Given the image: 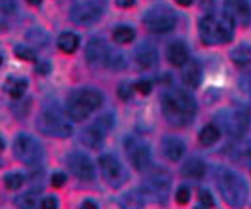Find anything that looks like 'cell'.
<instances>
[{"label": "cell", "mask_w": 251, "mask_h": 209, "mask_svg": "<svg viewBox=\"0 0 251 209\" xmlns=\"http://www.w3.org/2000/svg\"><path fill=\"white\" fill-rule=\"evenodd\" d=\"M200 202H202V206H205V208H213L215 206L213 196H211L209 190H205V188H200Z\"/></svg>", "instance_id": "38"}, {"label": "cell", "mask_w": 251, "mask_h": 209, "mask_svg": "<svg viewBox=\"0 0 251 209\" xmlns=\"http://www.w3.org/2000/svg\"><path fill=\"white\" fill-rule=\"evenodd\" d=\"M23 181H25V177H23L21 173H8V175L4 177V186H6L8 190H17V188L23 185Z\"/></svg>", "instance_id": "31"}, {"label": "cell", "mask_w": 251, "mask_h": 209, "mask_svg": "<svg viewBox=\"0 0 251 209\" xmlns=\"http://www.w3.org/2000/svg\"><path fill=\"white\" fill-rule=\"evenodd\" d=\"M185 150H187V146H185V143L181 139L172 137V135L164 137V141H162V152H164V156L170 162H179L185 156Z\"/></svg>", "instance_id": "16"}, {"label": "cell", "mask_w": 251, "mask_h": 209, "mask_svg": "<svg viewBox=\"0 0 251 209\" xmlns=\"http://www.w3.org/2000/svg\"><path fill=\"white\" fill-rule=\"evenodd\" d=\"M225 16L232 23L250 25L251 23V6L248 0H225Z\"/></svg>", "instance_id": "14"}, {"label": "cell", "mask_w": 251, "mask_h": 209, "mask_svg": "<svg viewBox=\"0 0 251 209\" xmlns=\"http://www.w3.org/2000/svg\"><path fill=\"white\" fill-rule=\"evenodd\" d=\"M217 120H219L221 128L225 129V133L234 137V139L244 137L251 126L250 116L246 113H242V111H223V113H219Z\"/></svg>", "instance_id": "9"}, {"label": "cell", "mask_w": 251, "mask_h": 209, "mask_svg": "<svg viewBox=\"0 0 251 209\" xmlns=\"http://www.w3.org/2000/svg\"><path fill=\"white\" fill-rule=\"evenodd\" d=\"M50 181H51V185L55 188H61V186H65V183H67V177H65V173H53Z\"/></svg>", "instance_id": "39"}, {"label": "cell", "mask_w": 251, "mask_h": 209, "mask_svg": "<svg viewBox=\"0 0 251 209\" xmlns=\"http://www.w3.org/2000/svg\"><path fill=\"white\" fill-rule=\"evenodd\" d=\"M103 16V4L95 0L78 2L71 8V21L76 25H94Z\"/></svg>", "instance_id": "10"}, {"label": "cell", "mask_w": 251, "mask_h": 209, "mask_svg": "<svg viewBox=\"0 0 251 209\" xmlns=\"http://www.w3.org/2000/svg\"><path fill=\"white\" fill-rule=\"evenodd\" d=\"M170 186H172V177L166 173V171H154L151 173L149 177L145 179L141 186V194L147 196L151 202H158V204H164L170 196Z\"/></svg>", "instance_id": "6"}, {"label": "cell", "mask_w": 251, "mask_h": 209, "mask_svg": "<svg viewBox=\"0 0 251 209\" xmlns=\"http://www.w3.org/2000/svg\"><path fill=\"white\" fill-rule=\"evenodd\" d=\"M50 69H51L50 63H44V65H40V67H38V70H40V72H50Z\"/></svg>", "instance_id": "45"}, {"label": "cell", "mask_w": 251, "mask_h": 209, "mask_svg": "<svg viewBox=\"0 0 251 209\" xmlns=\"http://www.w3.org/2000/svg\"><path fill=\"white\" fill-rule=\"evenodd\" d=\"M80 139H82V143H84V145L90 146V148H99V146L103 145L105 131H101V129L94 124V126L86 128L82 133H80Z\"/></svg>", "instance_id": "20"}, {"label": "cell", "mask_w": 251, "mask_h": 209, "mask_svg": "<svg viewBox=\"0 0 251 209\" xmlns=\"http://www.w3.org/2000/svg\"><path fill=\"white\" fill-rule=\"evenodd\" d=\"M133 38H135V31H133V27H129V25H118V27L112 31V40H114L116 44H129Z\"/></svg>", "instance_id": "25"}, {"label": "cell", "mask_w": 251, "mask_h": 209, "mask_svg": "<svg viewBox=\"0 0 251 209\" xmlns=\"http://www.w3.org/2000/svg\"><path fill=\"white\" fill-rule=\"evenodd\" d=\"M25 90H27V80L25 78H8L6 80V92L14 97V99L23 97Z\"/></svg>", "instance_id": "27"}, {"label": "cell", "mask_w": 251, "mask_h": 209, "mask_svg": "<svg viewBox=\"0 0 251 209\" xmlns=\"http://www.w3.org/2000/svg\"><path fill=\"white\" fill-rule=\"evenodd\" d=\"M57 46L65 53H75L80 46L78 34H75V32H63L61 36H59V40H57Z\"/></svg>", "instance_id": "24"}, {"label": "cell", "mask_w": 251, "mask_h": 209, "mask_svg": "<svg viewBox=\"0 0 251 209\" xmlns=\"http://www.w3.org/2000/svg\"><path fill=\"white\" fill-rule=\"evenodd\" d=\"M166 55H168V61L173 65V67H183V65L187 63L188 59V48L185 42H181V40H175L172 42L168 49H166Z\"/></svg>", "instance_id": "18"}, {"label": "cell", "mask_w": 251, "mask_h": 209, "mask_svg": "<svg viewBox=\"0 0 251 209\" xmlns=\"http://www.w3.org/2000/svg\"><path fill=\"white\" fill-rule=\"evenodd\" d=\"M27 40L32 42L36 48H44L48 44V34L42 29H31L27 32Z\"/></svg>", "instance_id": "30"}, {"label": "cell", "mask_w": 251, "mask_h": 209, "mask_svg": "<svg viewBox=\"0 0 251 209\" xmlns=\"http://www.w3.org/2000/svg\"><path fill=\"white\" fill-rule=\"evenodd\" d=\"M194 209H204V206H198V208H194Z\"/></svg>", "instance_id": "48"}, {"label": "cell", "mask_w": 251, "mask_h": 209, "mask_svg": "<svg viewBox=\"0 0 251 209\" xmlns=\"http://www.w3.org/2000/svg\"><path fill=\"white\" fill-rule=\"evenodd\" d=\"M175 200H177V204H181V206L188 204V200H190V190H188L187 186H179V190L175 194Z\"/></svg>", "instance_id": "36"}, {"label": "cell", "mask_w": 251, "mask_h": 209, "mask_svg": "<svg viewBox=\"0 0 251 209\" xmlns=\"http://www.w3.org/2000/svg\"><path fill=\"white\" fill-rule=\"evenodd\" d=\"M143 23L152 32H168L175 27L177 17H175V12L168 6H152L145 12Z\"/></svg>", "instance_id": "7"}, {"label": "cell", "mask_w": 251, "mask_h": 209, "mask_svg": "<svg viewBox=\"0 0 251 209\" xmlns=\"http://www.w3.org/2000/svg\"><path fill=\"white\" fill-rule=\"evenodd\" d=\"M118 8H131L135 4V0H114Z\"/></svg>", "instance_id": "42"}, {"label": "cell", "mask_w": 251, "mask_h": 209, "mask_svg": "<svg viewBox=\"0 0 251 209\" xmlns=\"http://www.w3.org/2000/svg\"><path fill=\"white\" fill-rule=\"evenodd\" d=\"M162 111L170 124L183 128L192 122V118L196 114V101L185 90L173 88L162 95Z\"/></svg>", "instance_id": "1"}, {"label": "cell", "mask_w": 251, "mask_h": 209, "mask_svg": "<svg viewBox=\"0 0 251 209\" xmlns=\"http://www.w3.org/2000/svg\"><path fill=\"white\" fill-rule=\"evenodd\" d=\"M175 2H177L179 6H185V8H187V6H192L194 0H175Z\"/></svg>", "instance_id": "44"}, {"label": "cell", "mask_w": 251, "mask_h": 209, "mask_svg": "<svg viewBox=\"0 0 251 209\" xmlns=\"http://www.w3.org/2000/svg\"><path fill=\"white\" fill-rule=\"evenodd\" d=\"M135 61L141 69H151L158 63V51L151 42H143L135 48Z\"/></svg>", "instance_id": "17"}, {"label": "cell", "mask_w": 251, "mask_h": 209, "mask_svg": "<svg viewBox=\"0 0 251 209\" xmlns=\"http://www.w3.org/2000/svg\"><path fill=\"white\" fill-rule=\"evenodd\" d=\"M80 209H99V208H97V204H95V202H92V200H86V202L80 206Z\"/></svg>", "instance_id": "43"}, {"label": "cell", "mask_w": 251, "mask_h": 209, "mask_svg": "<svg viewBox=\"0 0 251 209\" xmlns=\"http://www.w3.org/2000/svg\"><path fill=\"white\" fill-rule=\"evenodd\" d=\"M17 206L21 209H36L40 206V202H38V196L34 192H25L17 198Z\"/></svg>", "instance_id": "29"}, {"label": "cell", "mask_w": 251, "mask_h": 209, "mask_svg": "<svg viewBox=\"0 0 251 209\" xmlns=\"http://www.w3.org/2000/svg\"><path fill=\"white\" fill-rule=\"evenodd\" d=\"M0 165H2V160H0Z\"/></svg>", "instance_id": "50"}, {"label": "cell", "mask_w": 251, "mask_h": 209, "mask_svg": "<svg viewBox=\"0 0 251 209\" xmlns=\"http://www.w3.org/2000/svg\"><path fill=\"white\" fill-rule=\"evenodd\" d=\"M200 38L205 46H217L230 42L234 36V23L226 16H205L200 19Z\"/></svg>", "instance_id": "4"}, {"label": "cell", "mask_w": 251, "mask_h": 209, "mask_svg": "<svg viewBox=\"0 0 251 209\" xmlns=\"http://www.w3.org/2000/svg\"><path fill=\"white\" fill-rule=\"evenodd\" d=\"M14 53H16L19 59H25V61H34V49L29 48V46H16Z\"/></svg>", "instance_id": "33"}, {"label": "cell", "mask_w": 251, "mask_h": 209, "mask_svg": "<svg viewBox=\"0 0 251 209\" xmlns=\"http://www.w3.org/2000/svg\"><path fill=\"white\" fill-rule=\"evenodd\" d=\"M109 46L101 38H92L90 44L86 46V59L92 67H105L109 57Z\"/></svg>", "instance_id": "15"}, {"label": "cell", "mask_w": 251, "mask_h": 209, "mask_svg": "<svg viewBox=\"0 0 251 209\" xmlns=\"http://www.w3.org/2000/svg\"><path fill=\"white\" fill-rule=\"evenodd\" d=\"M14 154L16 158L23 162V163H29V165H36L38 162L42 160L44 156V150L42 145L27 133H19L14 141Z\"/></svg>", "instance_id": "8"}, {"label": "cell", "mask_w": 251, "mask_h": 209, "mask_svg": "<svg viewBox=\"0 0 251 209\" xmlns=\"http://www.w3.org/2000/svg\"><path fill=\"white\" fill-rule=\"evenodd\" d=\"M183 82L190 86V88H198L202 82V67L198 61L188 59L187 63L183 65Z\"/></svg>", "instance_id": "19"}, {"label": "cell", "mask_w": 251, "mask_h": 209, "mask_svg": "<svg viewBox=\"0 0 251 209\" xmlns=\"http://www.w3.org/2000/svg\"><path fill=\"white\" fill-rule=\"evenodd\" d=\"M219 137H221V129H219V126H215V124H207L205 128L200 129V135H198L200 143L204 146L215 145V143L219 141Z\"/></svg>", "instance_id": "23"}, {"label": "cell", "mask_w": 251, "mask_h": 209, "mask_svg": "<svg viewBox=\"0 0 251 209\" xmlns=\"http://www.w3.org/2000/svg\"><path fill=\"white\" fill-rule=\"evenodd\" d=\"M103 105V93L94 88H84L73 92L67 99V114L71 120L82 122Z\"/></svg>", "instance_id": "3"}, {"label": "cell", "mask_w": 251, "mask_h": 209, "mask_svg": "<svg viewBox=\"0 0 251 209\" xmlns=\"http://www.w3.org/2000/svg\"><path fill=\"white\" fill-rule=\"evenodd\" d=\"M120 208L122 209H143L145 208V196L141 192H135V190H129L120 196L118 200Z\"/></svg>", "instance_id": "22"}, {"label": "cell", "mask_w": 251, "mask_h": 209, "mask_svg": "<svg viewBox=\"0 0 251 209\" xmlns=\"http://www.w3.org/2000/svg\"><path fill=\"white\" fill-rule=\"evenodd\" d=\"M40 208L42 209H57V200L53 196H46L42 202H40Z\"/></svg>", "instance_id": "40"}, {"label": "cell", "mask_w": 251, "mask_h": 209, "mask_svg": "<svg viewBox=\"0 0 251 209\" xmlns=\"http://www.w3.org/2000/svg\"><path fill=\"white\" fill-rule=\"evenodd\" d=\"M36 126L40 129V133L50 135V137L67 139V137L73 135V126L53 109H46L44 113L40 114L38 120H36Z\"/></svg>", "instance_id": "5"}, {"label": "cell", "mask_w": 251, "mask_h": 209, "mask_svg": "<svg viewBox=\"0 0 251 209\" xmlns=\"http://www.w3.org/2000/svg\"><path fill=\"white\" fill-rule=\"evenodd\" d=\"M99 169H101L103 179L109 183L112 188L122 186L126 177H127L124 171V165L120 163V160H118L114 154H103V156L99 158Z\"/></svg>", "instance_id": "11"}, {"label": "cell", "mask_w": 251, "mask_h": 209, "mask_svg": "<svg viewBox=\"0 0 251 209\" xmlns=\"http://www.w3.org/2000/svg\"><path fill=\"white\" fill-rule=\"evenodd\" d=\"M200 6H202V10L207 12V16L213 12V6H215V0H200Z\"/></svg>", "instance_id": "41"}, {"label": "cell", "mask_w": 251, "mask_h": 209, "mask_svg": "<svg viewBox=\"0 0 251 209\" xmlns=\"http://www.w3.org/2000/svg\"><path fill=\"white\" fill-rule=\"evenodd\" d=\"M67 165L73 171L75 177L80 181H92L95 177V165L90 160V156H86L84 152H71L67 156Z\"/></svg>", "instance_id": "12"}, {"label": "cell", "mask_w": 251, "mask_h": 209, "mask_svg": "<svg viewBox=\"0 0 251 209\" xmlns=\"http://www.w3.org/2000/svg\"><path fill=\"white\" fill-rule=\"evenodd\" d=\"M16 10H17L16 0H0V14L12 16V14H16Z\"/></svg>", "instance_id": "35"}, {"label": "cell", "mask_w": 251, "mask_h": 209, "mask_svg": "<svg viewBox=\"0 0 251 209\" xmlns=\"http://www.w3.org/2000/svg\"><path fill=\"white\" fill-rule=\"evenodd\" d=\"M95 126L101 129V131H110V129L114 128V116L110 113H107V114H103V116H99L97 120H95Z\"/></svg>", "instance_id": "32"}, {"label": "cell", "mask_w": 251, "mask_h": 209, "mask_svg": "<svg viewBox=\"0 0 251 209\" xmlns=\"http://www.w3.org/2000/svg\"><path fill=\"white\" fill-rule=\"evenodd\" d=\"M217 186L223 200L230 208H244V204L248 202V196H250L248 183L232 169H226V167L217 169Z\"/></svg>", "instance_id": "2"}, {"label": "cell", "mask_w": 251, "mask_h": 209, "mask_svg": "<svg viewBox=\"0 0 251 209\" xmlns=\"http://www.w3.org/2000/svg\"><path fill=\"white\" fill-rule=\"evenodd\" d=\"M105 67H109L112 70H120V69H124L126 67V57L122 51H118V49H109V57H107V65Z\"/></svg>", "instance_id": "28"}, {"label": "cell", "mask_w": 251, "mask_h": 209, "mask_svg": "<svg viewBox=\"0 0 251 209\" xmlns=\"http://www.w3.org/2000/svg\"><path fill=\"white\" fill-rule=\"evenodd\" d=\"M133 92H135V84H131V82H122L118 86V95H120V99H124V101L133 95Z\"/></svg>", "instance_id": "34"}, {"label": "cell", "mask_w": 251, "mask_h": 209, "mask_svg": "<svg viewBox=\"0 0 251 209\" xmlns=\"http://www.w3.org/2000/svg\"><path fill=\"white\" fill-rule=\"evenodd\" d=\"M0 65H2V55H0Z\"/></svg>", "instance_id": "49"}, {"label": "cell", "mask_w": 251, "mask_h": 209, "mask_svg": "<svg viewBox=\"0 0 251 209\" xmlns=\"http://www.w3.org/2000/svg\"><path fill=\"white\" fill-rule=\"evenodd\" d=\"M230 59H232L236 65L250 67V65H251V46H248V44H242V46L234 48V49H232V53H230Z\"/></svg>", "instance_id": "26"}, {"label": "cell", "mask_w": 251, "mask_h": 209, "mask_svg": "<svg viewBox=\"0 0 251 209\" xmlns=\"http://www.w3.org/2000/svg\"><path fill=\"white\" fill-rule=\"evenodd\" d=\"M126 148H127L129 160H131L135 169L145 171L151 165V148H149V145H145V143L137 141V139H127L126 141Z\"/></svg>", "instance_id": "13"}, {"label": "cell", "mask_w": 251, "mask_h": 209, "mask_svg": "<svg viewBox=\"0 0 251 209\" xmlns=\"http://www.w3.org/2000/svg\"><path fill=\"white\" fill-rule=\"evenodd\" d=\"M27 2H29L31 6H40V4H42V0H27Z\"/></svg>", "instance_id": "46"}, {"label": "cell", "mask_w": 251, "mask_h": 209, "mask_svg": "<svg viewBox=\"0 0 251 209\" xmlns=\"http://www.w3.org/2000/svg\"><path fill=\"white\" fill-rule=\"evenodd\" d=\"M181 173L188 179H200L205 173V162L202 160V158L192 156V158H188V160L185 162Z\"/></svg>", "instance_id": "21"}, {"label": "cell", "mask_w": 251, "mask_h": 209, "mask_svg": "<svg viewBox=\"0 0 251 209\" xmlns=\"http://www.w3.org/2000/svg\"><path fill=\"white\" fill-rule=\"evenodd\" d=\"M135 92H139L141 95H149L152 92V82L151 80H139L135 84Z\"/></svg>", "instance_id": "37"}, {"label": "cell", "mask_w": 251, "mask_h": 209, "mask_svg": "<svg viewBox=\"0 0 251 209\" xmlns=\"http://www.w3.org/2000/svg\"><path fill=\"white\" fill-rule=\"evenodd\" d=\"M0 150H4V139H0Z\"/></svg>", "instance_id": "47"}]
</instances>
